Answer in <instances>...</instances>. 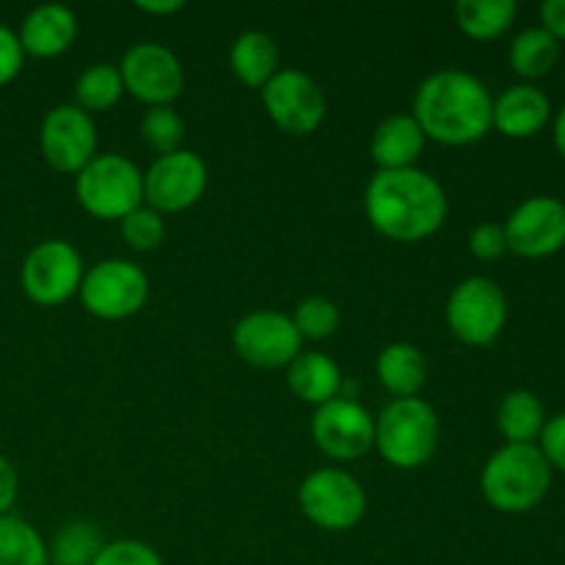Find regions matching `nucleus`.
<instances>
[{
  "label": "nucleus",
  "mask_w": 565,
  "mask_h": 565,
  "mask_svg": "<svg viewBox=\"0 0 565 565\" xmlns=\"http://www.w3.org/2000/svg\"><path fill=\"white\" fill-rule=\"evenodd\" d=\"M364 213L379 235L395 243H419L445 226L447 193L423 169L375 171L364 191Z\"/></svg>",
  "instance_id": "nucleus-1"
},
{
  "label": "nucleus",
  "mask_w": 565,
  "mask_h": 565,
  "mask_svg": "<svg viewBox=\"0 0 565 565\" xmlns=\"http://www.w3.org/2000/svg\"><path fill=\"white\" fill-rule=\"evenodd\" d=\"M491 108L494 97L480 77L463 70H441L419 83L412 116L430 141L469 147L491 130Z\"/></svg>",
  "instance_id": "nucleus-2"
},
{
  "label": "nucleus",
  "mask_w": 565,
  "mask_h": 565,
  "mask_svg": "<svg viewBox=\"0 0 565 565\" xmlns=\"http://www.w3.org/2000/svg\"><path fill=\"white\" fill-rule=\"evenodd\" d=\"M552 489V467L539 445H505L486 461L480 491L494 511L530 513Z\"/></svg>",
  "instance_id": "nucleus-3"
},
{
  "label": "nucleus",
  "mask_w": 565,
  "mask_h": 565,
  "mask_svg": "<svg viewBox=\"0 0 565 565\" xmlns=\"http://www.w3.org/2000/svg\"><path fill=\"white\" fill-rule=\"evenodd\" d=\"M441 425L423 397L390 401L375 417V450L390 467L419 469L436 456Z\"/></svg>",
  "instance_id": "nucleus-4"
},
{
  "label": "nucleus",
  "mask_w": 565,
  "mask_h": 565,
  "mask_svg": "<svg viewBox=\"0 0 565 565\" xmlns=\"http://www.w3.org/2000/svg\"><path fill=\"white\" fill-rule=\"evenodd\" d=\"M77 204L99 221H121L143 204V171L125 154H97L75 174Z\"/></svg>",
  "instance_id": "nucleus-5"
},
{
  "label": "nucleus",
  "mask_w": 565,
  "mask_h": 565,
  "mask_svg": "<svg viewBox=\"0 0 565 565\" xmlns=\"http://www.w3.org/2000/svg\"><path fill=\"white\" fill-rule=\"evenodd\" d=\"M447 329L469 348H486L500 340L508 323L505 290L489 276H469L447 298Z\"/></svg>",
  "instance_id": "nucleus-6"
},
{
  "label": "nucleus",
  "mask_w": 565,
  "mask_h": 565,
  "mask_svg": "<svg viewBox=\"0 0 565 565\" xmlns=\"http://www.w3.org/2000/svg\"><path fill=\"white\" fill-rule=\"evenodd\" d=\"M298 505L315 527L326 533H345L367 513V491L345 469L323 467L303 478Z\"/></svg>",
  "instance_id": "nucleus-7"
},
{
  "label": "nucleus",
  "mask_w": 565,
  "mask_h": 565,
  "mask_svg": "<svg viewBox=\"0 0 565 565\" xmlns=\"http://www.w3.org/2000/svg\"><path fill=\"white\" fill-rule=\"evenodd\" d=\"M81 301L99 320H127L149 301V276L130 259H103L83 276Z\"/></svg>",
  "instance_id": "nucleus-8"
},
{
  "label": "nucleus",
  "mask_w": 565,
  "mask_h": 565,
  "mask_svg": "<svg viewBox=\"0 0 565 565\" xmlns=\"http://www.w3.org/2000/svg\"><path fill=\"white\" fill-rule=\"evenodd\" d=\"M83 257L72 243L44 241L28 252L20 268L22 292L39 307H61L81 292Z\"/></svg>",
  "instance_id": "nucleus-9"
},
{
  "label": "nucleus",
  "mask_w": 565,
  "mask_h": 565,
  "mask_svg": "<svg viewBox=\"0 0 565 565\" xmlns=\"http://www.w3.org/2000/svg\"><path fill=\"white\" fill-rule=\"evenodd\" d=\"M263 103L270 121L287 136H312L329 114L323 86L307 72L285 66L263 88Z\"/></svg>",
  "instance_id": "nucleus-10"
},
{
  "label": "nucleus",
  "mask_w": 565,
  "mask_h": 565,
  "mask_svg": "<svg viewBox=\"0 0 565 565\" xmlns=\"http://www.w3.org/2000/svg\"><path fill=\"white\" fill-rule=\"evenodd\" d=\"M207 191V166L191 149L160 154L143 171V204L163 213L193 207Z\"/></svg>",
  "instance_id": "nucleus-11"
},
{
  "label": "nucleus",
  "mask_w": 565,
  "mask_h": 565,
  "mask_svg": "<svg viewBox=\"0 0 565 565\" xmlns=\"http://www.w3.org/2000/svg\"><path fill=\"white\" fill-rule=\"evenodd\" d=\"M119 75L125 83V92L141 99L149 108L171 105L185 86V72H182L180 58L166 44L158 42L132 44L121 55Z\"/></svg>",
  "instance_id": "nucleus-12"
},
{
  "label": "nucleus",
  "mask_w": 565,
  "mask_h": 565,
  "mask_svg": "<svg viewBox=\"0 0 565 565\" xmlns=\"http://www.w3.org/2000/svg\"><path fill=\"white\" fill-rule=\"evenodd\" d=\"M39 149L50 169L77 174L97 158V125L92 114L72 105H55L39 127Z\"/></svg>",
  "instance_id": "nucleus-13"
},
{
  "label": "nucleus",
  "mask_w": 565,
  "mask_h": 565,
  "mask_svg": "<svg viewBox=\"0 0 565 565\" xmlns=\"http://www.w3.org/2000/svg\"><path fill=\"white\" fill-rule=\"evenodd\" d=\"M312 439L331 461H356L375 447V417L351 397H334L315 408Z\"/></svg>",
  "instance_id": "nucleus-14"
},
{
  "label": "nucleus",
  "mask_w": 565,
  "mask_h": 565,
  "mask_svg": "<svg viewBox=\"0 0 565 565\" xmlns=\"http://www.w3.org/2000/svg\"><path fill=\"white\" fill-rule=\"evenodd\" d=\"M232 345L243 362L263 370H276L287 367L301 353L303 340L292 326V318L274 312V309H259V312L246 315L235 326Z\"/></svg>",
  "instance_id": "nucleus-15"
},
{
  "label": "nucleus",
  "mask_w": 565,
  "mask_h": 565,
  "mask_svg": "<svg viewBox=\"0 0 565 565\" xmlns=\"http://www.w3.org/2000/svg\"><path fill=\"white\" fill-rule=\"evenodd\" d=\"M508 252L544 259L565 246V204L555 196H530L502 224Z\"/></svg>",
  "instance_id": "nucleus-16"
},
{
  "label": "nucleus",
  "mask_w": 565,
  "mask_h": 565,
  "mask_svg": "<svg viewBox=\"0 0 565 565\" xmlns=\"http://www.w3.org/2000/svg\"><path fill=\"white\" fill-rule=\"evenodd\" d=\"M550 119L552 99L535 83H513L500 97H494V108H491V127L513 141L539 136L550 125Z\"/></svg>",
  "instance_id": "nucleus-17"
},
{
  "label": "nucleus",
  "mask_w": 565,
  "mask_h": 565,
  "mask_svg": "<svg viewBox=\"0 0 565 565\" xmlns=\"http://www.w3.org/2000/svg\"><path fill=\"white\" fill-rule=\"evenodd\" d=\"M77 14L70 6L61 3H44L28 11L22 20L20 47L25 55L33 58H55V55L66 53L77 39Z\"/></svg>",
  "instance_id": "nucleus-18"
},
{
  "label": "nucleus",
  "mask_w": 565,
  "mask_h": 565,
  "mask_svg": "<svg viewBox=\"0 0 565 565\" xmlns=\"http://www.w3.org/2000/svg\"><path fill=\"white\" fill-rule=\"evenodd\" d=\"M425 132L412 114H395L381 121L370 141V154L379 171L414 169L425 149Z\"/></svg>",
  "instance_id": "nucleus-19"
},
{
  "label": "nucleus",
  "mask_w": 565,
  "mask_h": 565,
  "mask_svg": "<svg viewBox=\"0 0 565 565\" xmlns=\"http://www.w3.org/2000/svg\"><path fill=\"white\" fill-rule=\"evenodd\" d=\"M287 386L292 395L309 406H323V403L340 397L342 370L331 356L320 351H301L287 364Z\"/></svg>",
  "instance_id": "nucleus-20"
},
{
  "label": "nucleus",
  "mask_w": 565,
  "mask_h": 565,
  "mask_svg": "<svg viewBox=\"0 0 565 565\" xmlns=\"http://www.w3.org/2000/svg\"><path fill=\"white\" fill-rule=\"evenodd\" d=\"M230 66L241 83L263 92L270 77L281 70V50L270 33L246 31L232 42Z\"/></svg>",
  "instance_id": "nucleus-21"
},
{
  "label": "nucleus",
  "mask_w": 565,
  "mask_h": 565,
  "mask_svg": "<svg viewBox=\"0 0 565 565\" xmlns=\"http://www.w3.org/2000/svg\"><path fill=\"white\" fill-rule=\"evenodd\" d=\"M375 375L381 386L392 395V401L401 397H419L425 381H428V362L423 351L412 342H392L379 353Z\"/></svg>",
  "instance_id": "nucleus-22"
},
{
  "label": "nucleus",
  "mask_w": 565,
  "mask_h": 565,
  "mask_svg": "<svg viewBox=\"0 0 565 565\" xmlns=\"http://www.w3.org/2000/svg\"><path fill=\"white\" fill-rule=\"evenodd\" d=\"M557 61H561V42L541 25L519 31L508 50V64L522 77V83H533L550 75Z\"/></svg>",
  "instance_id": "nucleus-23"
},
{
  "label": "nucleus",
  "mask_w": 565,
  "mask_h": 565,
  "mask_svg": "<svg viewBox=\"0 0 565 565\" xmlns=\"http://www.w3.org/2000/svg\"><path fill=\"white\" fill-rule=\"evenodd\" d=\"M546 408L530 390H513L502 397L497 412V428L508 445H535L546 425Z\"/></svg>",
  "instance_id": "nucleus-24"
},
{
  "label": "nucleus",
  "mask_w": 565,
  "mask_h": 565,
  "mask_svg": "<svg viewBox=\"0 0 565 565\" xmlns=\"http://www.w3.org/2000/svg\"><path fill=\"white\" fill-rule=\"evenodd\" d=\"M516 14V0H461L456 6V25L475 42H491L513 25Z\"/></svg>",
  "instance_id": "nucleus-25"
},
{
  "label": "nucleus",
  "mask_w": 565,
  "mask_h": 565,
  "mask_svg": "<svg viewBox=\"0 0 565 565\" xmlns=\"http://www.w3.org/2000/svg\"><path fill=\"white\" fill-rule=\"evenodd\" d=\"M0 565H50L47 541L14 513L0 516Z\"/></svg>",
  "instance_id": "nucleus-26"
},
{
  "label": "nucleus",
  "mask_w": 565,
  "mask_h": 565,
  "mask_svg": "<svg viewBox=\"0 0 565 565\" xmlns=\"http://www.w3.org/2000/svg\"><path fill=\"white\" fill-rule=\"evenodd\" d=\"M105 539L97 524L70 522L55 533L50 550V565H94L103 552Z\"/></svg>",
  "instance_id": "nucleus-27"
},
{
  "label": "nucleus",
  "mask_w": 565,
  "mask_h": 565,
  "mask_svg": "<svg viewBox=\"0 0 565 565\" xmlns=\"http://www.w3.org/2000/svg\"><path fill=\"white\" fill-rule=\"evenodd\" d=\"M125 94L119 66L114 64H94L75 81V105L86 114H99L110 110Z\"/></svg>",
  "instance_id": "nucleus-28"
},
{
  "label": "nucleus",
  "mask_w": 565,
  "mask_h": 565,
  "mask_svg": "<svg viewBox=\"0 0 565 565\" xmlns=\"http://www.w3.org/2000/svg\"><path fill=\"white\" fill-rule=\"evenodd\" d=\"M182 138H185V121L177 114L171 105H158L149 108L141 119V141L152 149L154 154H171L182 149Z\"/></svg>",
  "instance_id": "nucleus-29"
},
{
  "label": "nucleus",
  "mask_w": 565,
  "mask_h": 565,
  "mask_svg": "<svg viewBox=\"0 0 565 565\" xmlns=\"http://www.w3.org/2000/svg\"><path fill=\"white\" fill-rule=\"evenodd\" d=\"M292 326L298 329L301 340H329L340 329V309L329 298H303L292 312Z\"/></svg>",
  "instance_id": "nucleus-30"
},
{
  "label": "nucleus",
  "mask_w": 565,
  "mask_h": 565,
  "mask_svg": "<svg viewBox=\"0 0 565 565\" xmlns=\"http://www.w3.org/2000/svg\"><path fill=\"white\" fill-rule=\"evenodd\" d=\"M119 230L127 246L136 248V252H154V248L163 246L166 235H169L163 215L158 210L147 207V204H141L130 215H125L119 221Z\"/></svg>",
  "instance_id": "nucleus-31"
},
{
  "label": "nucleus",
  "mask_w": 565,
  "mask_h": 565,
  "mask_svg": "<svg viewBox=\"0 0 565 565\" xmlns=\"http://www.w3.org/2000/svg\"><path fill=\"white\" fill-rule=\"evenodd\" d=\"M94 565H163V557L143 541L119 539L103 546Z\"/></svg>",
  "instance_id": "nucleus-32"
},
{
  "label": "nucleus",
  "mask_w": 565,
  "mask_h": 565,
  "mask_svg": "<svg viewBox=\"0 0 565 565\" xmlns=\"http://www.w3.org/2000/svg\"><path fill=\"white\" fill-rule=\"evenodd\" d=\"M469 252L472 257L486 259H500L502 254L508 252V241H505V230L502 224H478L472 232H469Z\"/></svg>",
  "instance_id": "nucleus-33"
},
{
  "label": "nucleus",
  "mask_w": 565,
  "mask_h": 565,
  "mask_svg": "<svg viewBox=\"0 0 565 565\" xmlns=\"http://www.w3.org/2000/svg\"><path fill=\"white\" fill-rule=\"evenodd\" d=\"M539 450L550 461L552 472H565V414L546 419L544 430L539 436Z\"/></svg>",
  "instance_id": "nucleus-34"
},
{
  "label": "nucleus",
  "mask_w": 565,
  "mask_h": 565,
  "mask_svg": "<svg viewBox=\"0 0 565 565\" xmlns=\"http://www.w3.org/2000/svg\"><path fill=\"white\" fill-rule=\"evenodd\" d=\"M22 61H25V53H22L17 33L11 28L0 25V88L9 86L20 75Z\"/></svg>",
  "instance_id": "nucleus-35"
},
{
  "label": "nucleus",
  "mask_w": 565,
  "mask_h": 565,
  "mask_svg": "<svg viewBox=\"0 0 565 565\" xmlns=\"http://www.w3.org/2000/svg\"><path fill=\"white\" fill-rule=\"evenodd\" d=\"M20 494V478H17L14 463L0 456V516H9Z\"/></svg>",
  "instance_id": "nucleus-36"
},
{
  "label": "nucleus",
  "mask_w": 565,
  "mask_h": 565,
  "mask_svg": "<svg viewBox=\"0 0 565 565\" xmlns=\"http://www.w3.org/2000/svg\"><path fill=\"white\" fill-rule=\"evenodd\" d=\"M541 28H546L557 42H565V0L541 3Z\"/></svg>",
  "instance_id": "nucleus-37"
},
{
  "label": "nucleus",
  "mask_w": 565,
  "mask_h": 565,
  "mask_svg": "<svg viewBox=\"0 0 565 565\" xmlns=\"http://www.w3.org/2000/svg\"><path fill=\"white\" fill-rule=\"evenodd\" d=\"M136 9L143 14H177L180 9H185V3L182 0H138Z\"/></svg>",
  "instance_id": "nucleus-38"
},
{
  "label": "nucleus",
  "mask_w": 565,
  "mask_h": 565,
  "mask_svg": "<svg viewBox=\"0 0 565 565\" xmlns=\"http://www.w3.org/2000/svg\"><path fill=\"white\" fill-rule=\"evenodd\" d=\"M552 141H555L557 154L565 160V103L555 114V119H552Z\"/></svg>",
  "instance_id": "nucleus-39"
}]
</instances>
